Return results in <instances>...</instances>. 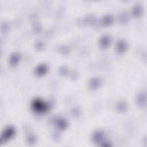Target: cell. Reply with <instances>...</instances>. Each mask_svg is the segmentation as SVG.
<instances>
[{"mask_svg":"<svg viewBox=\"0 0 147 147\" xmlns=\"http://www.w3.org/2000/svg\"><path fill=\"white\" fill-rule=\"evenodd\" d=\"M33 108L34 110L39 112H45L48 109V106L41 100H36L33 103Z\"/></svg>","mask_w":147,"mask_h":147,"instance_id":"obj_1","label":"cell"},{"mask_svg":"<svg viewBox=\"0 0 147 147\" xmlns=\"http://www.w3.org/2000/svg\"><path fill=\"white\" fill-rule=\"evenodd\" d=\"M14 130L13 129V128H8V129L6 130L5 132L3 133V136H2L1 141L3 140H7L9 139L10 138H11L12 136L14 135Z\"/></svg>","mask_w":147,"mask_h":147,"instance_id":"obj_2","label":"cell"},{"mask_svg":"<svg viewBox=\"0 0 147 147\" xmlns=\"http://www.w3.org/2000/svg\"><path fill=\"white\" fill-rule=\"evenodd\" d=\"M47 68L45 65H40L36 69V73L37 75H41L44 74L46 71H47Z\"/></svg>","mask_w":147,"mask_h":147,"instance_id":"obj_3","label":"cell"},{"mask_svg":"<svg viewBox=\"0 0 147 147\" xmlns=\"http://www.w3.org/2000/svg\"><path fill=\"white\" fill-rule=\"evenodd\" d=\"M101 45L102 47L105 48L109 45L110 44V39L109 37L106 36H103L102 37L101 40Z\"/></svg>","mask_w":147,"mask_h":147,"instance_id":"obj_4","label":"cell"},{"mask_svg":"<svg viewBox=\"0 0 147 147\" xmlns=\"http://www.w3.org/2000/svg\"><path fill=\"white\" fill-rule=\"evenodd\" d=\"M126 48H127V44L124 41H120L117 44V50L120 53L124 52Z\"/></svg>","mask_w":147,"mask_h":147,"instance_id":"obj_5","label":"cell"},{"mask_svg":"<svg viewBox=\"0 0 147 147\" xmlns=\"http://www.w3.org/2000/svg\"><path fill=\"white\" fill-rule=\"evenodd\" d=\"M138 103L141 105H144L146 103V95L145 94H142L138 96Z\"/></svg>","mask_w":147,"mask_h":147,"instance_id":"obj_6","label":"cell"},{"mask_svg":"<svg viewBox=\"0 0 147 147\" xmlns=\"http://www.w3.org/2000/svg\"><path fill=\"white\" fill-rule=\"evenodd\" d=\"M103 138V134L101 132H97L94 134L93 136V139L95 142H100V141H101Z\"/></svg>","mask_w":147,"mask_h":147,"instance_id":"obj_7","label":"cell"},{"mask_svg":"<svg viewBox=\"0 0 147 147\" xmlns=\"http://www.w3.org/2000/svg\"><path fill=\"white\" fill-rule=\"evenodd\" d=\"M18 59H19V56L18 54H14L10 59L11 63L13 65H15L18 62Z\"/></svg>","mask_w":147,"mask_h":147,"instance_id":"obj_8","label":"cell"},{"mask_svg":"<svg viewBox=\"0 0 147 147\" xmlns=\"http://www.w3.org/2000/svg\"><path fill=\"white\" fill-rule=\"evenodd\" d=\"M91 87L92 88H96L97 87L100 85V81L98 79H94L90 82Z\"/></svg>","mask_w":147,"mask_h":147,"instance_id":"obj_9","label":"cell"},{"mask_svg":"<svg viewBox=\"0 0 147 147\" xmlns=\"http://www.w3.org/2000/svg\"><path fill=\"white\" fill-rule=\"evenodd\" d=\"M141 8L139 7H136L133 10L134 15L136 16H138L140 14H141Z\"/></svg>","mask_w":147,"mask_h":147,"instance_id":"obj_10","label":"cell"},{"mask_svg":"<svg viewBox=\"0 0 147 147\" xmlns=\"http://www.w3.org/2000/svg\"><path fill=\"white\" fill-rule=\"evenodd\" d=\"M112 18H111V17L110 16L106 17L104 18V23L106 25H108V24H110V23L112 22Z\"/></svg>","mask_w":147,"mask_h":147,"instance_id":"obj_11","label":"cell"},{"mask_svg":"<svg viewBox=\"0 0 147 147\" xmlns=\"http://www.w3.org/2000/svg\"><path fill=\"white\" fill-rule=\"evenodd\" d=\"M58 125H59V128L63 129V128H66V126L67 125V123L64 120H61L60 121H59V122Z\"/></svg>","mask_w":147,"mask_h":147,"instance_id":"obj_12","label":"cell"}]
</instances>
